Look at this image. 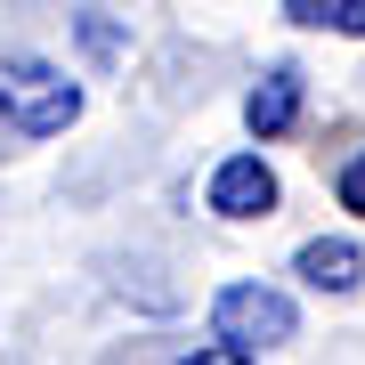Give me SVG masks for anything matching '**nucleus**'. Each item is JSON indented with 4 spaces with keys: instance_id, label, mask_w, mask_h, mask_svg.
Masks as SVG:
<instances>
[{
    "instance_id": "nucleus-8",
    "label": "nucleus",
    "mask_w": 365,
    "mask_h": 365,
    "mask_svg": "<svg viewBox=\"0 0 365 365\" xmlns=\"http://www.w3.org/2000/svg\"><path fill=\"white\" fill-rule=\"evenodd\" d=\"M333 195H341V211H349V220H365V146L333 170Z\"/></svg>"
},
{
    "instance_id": "nucleus-3",
    "label": "nucleus",
    "mask_w": 365,
    "mask_h": 365,
    "mask_svg": "<svg viewBox=\"0 0 365 365\" xmlns=\"http://www.w3.org/2000/svg\"><path fill=\"white\" fill-rule=\"evenodd\" d=\"M203 211H220V220H268V211H276V170L252 155V146L227 155V163L203 179Z\"/></svg>"
},
{
    "instance_id": "nucleus-7",
    "label": "nucleus",
    "mask_w": 365,
    "mask_h": 365,
    "mask_svg": "<svg viewBox=\"0 0 365 365\" xmlns=\"http://www.w3.org/2000/svg\"><path fill=\"white\" fill-rule=\"evenodd\" d=\"M73 41H81V49L98 57V66H114V57L130 49V33H122V25H114V16H106V9H81V25H73Z\"/></svg>"
},
{
    "instance_id": "nucleus-6",
    "label": "nucleus",
    "mask_w": 365,
    "mask_h": 365,
    "mask_svg": "<svg viewBox=\"0 0 365 365\" xmlns=\"http://www.w3.org/2000/svg\"><path fill=\"white\" fill-rule=\"evenodd\" d=\"M276 16H292L300 33H333V41H365V0H284Z\"/></svg>"
},
{
    "instance_id": "nucleus-1",
    "label": "nucleus",
    "mask_w": 365,
    "mask_h": 365,
    "mask_svg": "<svg viewBox=\"0 0 365 365\" xmlns=\"http://www.w3.org/2000/svg\"><path fill=\"white\" fill-rule=\"evenodd\" d=\"M300 333V300L284 284H220L211 292V341L235 357H252V349H284V341Z\"/></svg>"
},
{
    "instance_id": "nucleus-5",
    "label": "nucleus",
    "mask_w": 365,
    "mask_h": 365,
    "mask_svg": "<svg viewBox=\"0 0 365 365\" xmlns=\"http://www.w3.org/2000/svg\"><path fill=\"white\" fill-rule=\"evenodd\" d=\"M292 276L309 292H357L365 284V252L349 244V235H309V244L292 252Z\"/></svg>"
},
{
    "instance_id": "nucleus-9",
    "label": "nucleus",
    "mask_w": 365,
    "mask_h": 365,
    "mask_svg": "<svg viewBox=\"0 0 365 365\" xmlns=\"http://www.w3.org/2000/svg\"><path fill=\"white\" fill-rule=\"evenodd\" d=\"M179 365H260V357H235V349H220V341H203V349H187Z\"/></svg>"
},
{
    "instance_id": "nucleus-2",
    "label": "nucleus",
    "mask_w": 365,
    "mask_h": 365,
    "mask_svg": "<svg viewBox=\"0 0 365 365\" xmlns=\"http://www.w3.org/2000/svg\"><path fill=\"white\" fill-rule=\"evenodd\" d=\"M0 114L25 138H57L81 122V81H66V66H49V57H9L0 66Z\"/></svg>"
},
{
    "instance_id": "nucleus-4",
    "label": "nucleus",
    "mask_w": 365,
    "mask_h": 365,
    "mask_svg": "<svg viewBox=\"0 0 365 365\" xmlns=\"http://www.w3.org/2000/svg\"><path fill=\"white\" fill-rule=\"evenodd\" d=\"M300 106H309V81H300V66H268L260 81H252V98H244V130L252 138H292L300 130Z\"/></svg>"
}]
</instances>
